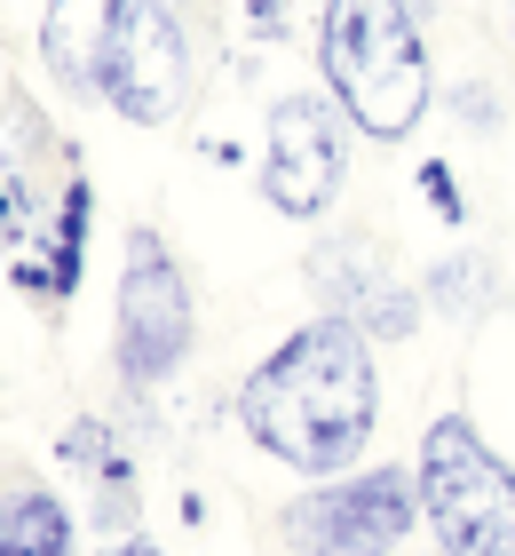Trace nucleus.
I'll list each match as a JSON object with an SVG mask.
<instances>
[{"label":"nucleus","instance_id":"nucleus-16","mask_svg":"<svg viewBox=\"0 0 515 556\" xmlns=\"http://www.w3.org/2000/svg\"><path fill=\"white\" fill-rule=\"evenodd\" d=\"M421 199H428L445 223H468V191H460V175H452L445 160H421Z\"/></svg>","mask_w":515,"mask_h":556},{"label":"nucleus","instance_id":"nucleus-6","mask_svg":"<svg viewBox=\"0 0 515 556\" xmlns=\"http://www.w3.org/2000/svg\"><path fill=\"white\" fill-rule=\"evenodd\" d=\"M349 136L357 128L342 119L333 96H318V88L278 96L262 119V199L286 223H325L349 184Z\"/></svg>","mask_w":515,"mask_h":556},{"label":"nucleus","instance_id":"nucleus-20","mask_svg":"<svg viewBox=\"0 0 515 556\" xmlns=\"http://www.w3.org/2000/svg\"><path fill=\"white\" fill-rule=\"evenodd\" d=\"M507 33H515V0H507Z\"/></svg>","mask_w":515,"mask_h":556},{"label":"nucleus","instance_id":"nucleus-5","mask_svg":"<svg viewBox=\"0 0 515 556\" xmlns=\"http://www.w3.org/2000/svg\"><path fill=\"white\" fill-rule=\"evenodd\" d=\"M421 533V493L412 469H349L309 485L286 509V548L294 556H404Z\"/></svg>","mask_w":515,"mask_h":556},{"label":"nucleus","instance_id":"nucleus-17","mask_svg":"<svg viewBox=\"0 0 515 556\" xmlns=\"http://www.w3.org/2000/svg\"><path fill=\"white\" fill-rule=\"evenodd\" d=\"M452 112H460V119H468V128H476V136H492V128H500V119H507V112H500V96H492V88H484V80H468V88H452Z\"/></svg>","mask_w":515,"mask_h":556},{"label":"nucleus","instance_id":"nucleus-10","mask_svg":"<svg viewBox=\"0 0 515 556\" xmlns=\"http://www.w3.org/2000/svg\"><path fill=\"white\" fill-rule=\"evenodd\" d=\"M112 16H119V0H48L40 9V64L64 96H95Z\"/></svg>","mask_w":515,"mask_h":556},{"label":"nucleus","instance_id":"nucleus-13","mask_svg":"<svg viewBox=\"0 0 515 556\" xmlns=\"http://www.w3.org/2000/svg\"><path fill=\"white\" fill-rule=\"evenodd\" d=\"M492 263L484 255H445V263H428L421 270V302L436 318H476V311H492Z\"/></svg>","mask_w":515,"mask_h":556},{"label":"nucleus","instance_id":"nucleus-19","mask_svg":"<svg viewBox=\"0 0 515 556\" xmlns=\"http://www.w3.org/2000/svg\"><path fill=\"white\" fill-rule=\"evenodd\" d=\"M103 556H167V548H159V541H112Z\"/></svg>","mask_w":515,"mask_h":556},{"label":"nucleus","instance_id":"nucleus-1","mask_svg":"<svg viewBox=\"0 0 515 556\" xmlns=\"http://www.w3.org/2000/svg\"><path fill=\"white\" fill-rule=\"evenodd\" d=\"M239 429L278 469L309 477V485L349 477L381 429V366H373L365 326H349L333 311L294 326L239 382Z\"/></svg>","mask_w":515,"mask_h":556},{"label":"nucleus","instance_id":"nucleus-3","mask_svg":"<svg viewBox=\"0 0 515 556\" xmlns=\"http://www.w3.org/2000/svg\"><path fill=\"white\" fill-rule=\"evenodd\" d=\"M412 493L436 556H515V469L484 445L468 414H436L421 429Z\"/></svg>","mask_w":515,"mask_h":556},{"label":"nucleus","instance_id":"nucleus-2","mask_svg":"<svg viewBox=\"0 0 515 556\" xmlns=\"http://www.w3.org/2000/svg\"><path fill=\"white\" fill-rule=\"evenodd\" d=\"M318 72H325V96L365 143H404L436 104L428 40L404 0H325Z\"/></svg>","mask_w":515,"mask_h":556},{"label":"nucleus","instance_id":"nucleus-18","mask_svg":"<svg viewBox=\"0 0 515 556\" xmlns=\"http://www.w3.org/2000/svg\"><path fill=\"white\" fill-rule=\"evenodd\" d=\"M246 24L262 40H278V33H286V0H246Z\"/></svg>","mask_w":515,"mask_h":556},{"label":"nucleus","instance_id":"nucleus-14","mask_svg":"<svg viewBox=\"0 0 515 556\" xmlns=\"http://www.w3.org/2000/svg\"><path fill=\"white\" fill-rule=\"evenodd\" d=\"M40 160H72V151L56 143V128H48V112L33 96L9 88V104H0V175H33Z\"/></svg>","mask_w":515,"mask_h":556},{"label":"nucleus","instance_id":"nucleus-4","mask_svg":"<svg viewBox=\"0 0 515 556\" xmlns=\"http://www.w3.org/2000/svg\"><path fill=\"white\" fill-rule=\"evenodd\" d=\"M198 342V294L183 263H175V247L136 223L127 231V263H119V302H112V366L127 390H159L183 374Z\"/></svg>","mask_w":515,"mask_h":556},{"label":"nucleus","instance_id":"nucleus-12","mask_svg":"<svg viewBox=\"0 0 515 556\" xmlns=\"http://www.w3.org/2000/svg\"><path fill=\"white\" fill-rule=\"evenodd\" d=\"M72 548H80V525L56 493L33 477L0 485V556H72Z\"/></svg>","mask_w":515,"mask_h":556},{"label":"nucleus","instance_id":"nucleus-7","mask_svg":"<svg viewBox=\"0 0 515 556\" xmlns=\"http://www.w3.org/2000/svg\"><path fill=\"white\" fill-rule=\"evenodd\" d=\"M95 104H112L127 128H167L191 104V33L167 0H119L103 40Z\"/></svg>","mask_w":515,"mask_h":556},{"label":"nucleus","instance_id":"nucleus-11","mask_svg":"<svg viewBox=\"0 0 515 556\" xmlns=\"http://www.w3.org/2000/svg\"><path fill=\"white\" fill-rule=\"evenodd\" d=\"M56 453H64L72 469H88V485H95V525H103V533H127V525H136V469H127L112 421L80 414V421L56 438Z\"/></svg>","mask_w":515,"mask_h":556},{"label":"nucleus","instance_id":"nucleus-15","mask_svg":"<svg viewBox=\"0 0 515 556\" xmlns=\"http://www.w3.org/2000/svg\"><path fill=\"white\" fill-rule=\"evenodd\" d=\"M421 318H428L421 287H404V278H397V287L365 311V342H412V334H421Z\"/></svg>","mask_w":515,"mask_h":556},{"label":"nucleus","instance_id":"nucleus-9","mask_svg":"<svg viewBox=\"0 0 515 556\" xmlns=\"http://www.w3.org/2000/svg\"><path fill=\"white\" fill-rule=\"evenodd\" d=\"M301 270H309V294H318V311L349 318V326H365V311L397 287V278H389V255H381L373 231H333L325 247H309Z\"/></svg>","mask_w":515,"mask_h":556},{"label":"nucleus","instance_id":"nucleus-8","mask_svg":"<svg viewBox=\"0 0 515 556\" xmlns=\"http://www.w3.org/2000/svg\"><path fill=\"white\" fill-rule=\"evenodd\" d=\"M88 223H95V184L72 167L64 191H56V207H48L40 247L9 255L16 294H33V302H72V294H80V270H88Z\"/></svg>","mask_w":515,"mask_h":556}]
</instances>
